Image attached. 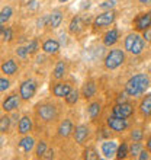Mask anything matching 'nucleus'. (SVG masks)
Wrapping results in <instances>:
<instances>
[{
  "mask_svg": "<svg viewBox=\"0 0 151 160\" xmlns=\"http://www.w3.org/2000/svg\"><path fill=\"white\" fill-rule=\"evenodd\" d=\"M16 54L19 55L21 58H25L29 52H28V50H26V47H17V48H16Z\"/></svg>",
  "mask_w": 151,
  "mask_h": 160,
  "instance_id": "nucleus-37",
  "label": "nucleus"
},
{
  "mask_svg": "<svg viewBox=\"0 0 151 160\" xmlns=\"http://www.w3.org/2000/svg\"><path fill=\"white\" fill-rule=\"evenodd\" d=\"M58 2H61V3H64V2H68V0H58Z\"/></svg>",
  "mask_w": 151,
  "mask_h": 160,
  "instance_id": "nucleus-48",
  "label": "nucleus"
},
{
  "mask_svg": "<svg viewBox=\"0 0 151 160\" xmlns=\"http://www.w3.org/2000/svg\"><path fill=\"white\" fill-rule=\"evenodd\" d=\"M100 6L102 8H113V6H115V2H113V0H108V2H103Z\"/></svg>",
  "mask_w": 151,
  "mask_h": 160,
  "instance_id": "nucleus-40",
  "label": "nucleus"
},
{
  "mask_svg": "<svg viewBox=\"0 0 151 160\" xmlns=\"http://www.w3.org/2000/svg\"><path fill=\"white\" fill-rule=\"evenodd\" d=\"M32 130V119L29 117H22L19 124H17V132L22 135H26Z\"/></svg>",
  "mask_w": 151,
  "mask_h": 160,
  "instance_id": "nucleus-12",
  "label": "nucleus"
},
{
  "mask_svg": "<svg viewBox=\"0 0 151 160\" xmlns=\"http://www.w3.org/2000/svg\"><path fill=\"white\" fill-rule=\"evenodd\" d=\"M87 112L90 118H96L97 115L100 114V103L99 102H93L92 105L87 108Z\"/></svg>",
  "mask_w": 151,
  "mask_h": 160,
  "instance_id": "nucleus-26",
  "label": "nucleus"
},
{
  "mask_svg": "<svg viewBox=\"0 0 151 160\" xmlns=\"http://www.w3.org/2000/svg\"><path fill=\"white\" fill-rule=\"evenodd\" d=\"M147 147H148V152L151 153V137L148 138V143H147Z\"/></svg>",
  "mask_w": 151,
  "mask_h": 160,
  "instance_id": "nucleus-45",
  "label": "nucleus"
},
{
  "mask_svg": "<svg viewBox=\"0 0 151 160\" xmlns=\"http://www.w3.org/2000/svg\"><path fill=\"white\" fill-rule=\"evenodd\" d=\"M141 150H143V146H141V143H139V141H135V143L131 144L129 154H131V156H138Z\"/></svg>",
  "mask_w": 151,
  "mask_h": 160,
  "instance_id": "nucleus-32",
  "label": "nucleus"
},
{
  "mask_svg": "<svg viewBox=\"0 0 151 160\" xmlns=\"http://www.w3.org/2000/svg\"><path fill=\"white\" fill-rule=\"evenodd\" d=\"M70 90H71V86L68 83H55L52 86V93L57 98H66Z\"/></svg>",
  "mask_w": 151,
  "mask_h": 160,
  "instance_id": "nucleus-10",
  "label": "nucleus"
},
{
  "mask_svg": "<svg viewBox=\"0 0 151 160\" xmlns=\"http://www.w3.org/2000/svg\"><path fill=\"white\" fill-rule=\"evenodd\" d=\"M17 72V64L15 60H7L2 64V73L7 74V76H12L15 73Z\"/></svg>",
  "mask_w": 151,
  "mask_h": 160,
  "instance_id": "nucleus-16",
  "label": "nucleus"
},
{
  "mask_svg": "<svg viewBox=\"0 0 151 160\" xmlns=\"http://www.w3.org/2000/svg\"><path fill=\"white\" fill-rule=\"evenodd\" d=\"M9 128H10V118H9L7 115L2 117L0 118V132H7Z\"/></svg>",
  "mask_w": 151,
  "mask_h": 160,
  "instance_id": "nucleus-28",
  "label": "nucleus"
},
{
  "mask_svg": "<svg viewBox=\"0 0 151 160\" xmlns=\"http://www.w3.org/2000/svg\"><path fill=\"white\" fill-rule=\"evenodd\" d=\"M87 135H89V128L86 125L76 127V130H74V140H76V143L83 144L84 141L87 140Z\"/></svg>",
  "mask_w": 151,
  "mask_h": 160,
  "instance_id": "nucleus-11",
  "label": "nucleus"
},
{
  "mask_svg": "<svg viewBox=\"0 0 151 160\" xmlns=\"http://www.w3.org/2000/svg\"><path fill=\"white\" fill-rule=\"evenodd\" d=\"M19 147L25 153H29L31 150L35 147V140L32 138V137H29V135H25V137L19 141Z\"/></svg>",
  "mask_w": 151,
  "mask_h": 160,
  "instance_id": "nucleus-19",
  "label": "nucleus"
},
{
  "mask_svg": "<svg viewBox=\"0 0 151 160\" xmlns=\"http://www.w3.org/2000/svg\"><path fill=\"white\" fill-rule=\"evenodd\" d=\"M26 50H28V52L29 54H35L38 50V41L37 39H32V41H29V44L26 45Z\"/></svg>",
  "mask_w": 151,
  "mask_h": 160,
  "instance_id": "nucleus-34",
  "label": "nucleus"
},
{
  "mask_svg": "<svg viewBox=\"0 0 151 160\" xmlns=\"http://www.w3.org/2000/svg\"><path fill=\"white\" fill-rule=\"evenodd\" d=\"M151 26V13H141L135 19V28L138 31H145Z\"/></svg>",
  "mask_w": 151,
  "mask_h": 160,
  "instance_id": "nucleus-9",
  "label": "nucleus"
},
{
  "mask_svg": "<svg viewBox=\"0 0 151 160\" xmlns=\"http://www.w3.org/2000/svg\"><path fill=\"white\" fill-rule=\"evenodd\" d=\"M42 50L45 51L46 54H55V52H58L60 50V44L58 41H55V39H46L44 44H42Z\"/></svg>",
  "mask_w": 151,
  "mask_h": 160,
  "instance_id": "nucleus-15",
  "label": "nucleus"
},
{
  "mask_svg": "<svg viewBox=\"0 0 151 160\" xmlns=\"http://www.w3.org/2000/svg\"><path fill=\"white\" fill-rule=\"evenodd\" d=\"M148 84H150V79L145 74H135L132 76L125 84V92L129 96H139L147 90Z\"/></svg>",
  "mask_w": 151,
  "mask_h": 160,
  "instance_id": "nucleus-1",
  "label": "nucleus"
},
{
  "mask_svg": "<svg viewBox=\"0 0 151 160\" xmlns=\"http://www.w3.org/2000/svg\"><path fill=\"white\" fill-rule=\"evenodd\" d=\"M139 111H141V114L144 117H150L151 115V93L144 96V99L139 103Z\"/></svg>",
  "mask_w": 151,
  "mask_h": 160,
  "instance_id": "nucleus-17",
  "label": "nucleus"
},
{
  "mask_svg": "<svg viewBox=\"0 0 151 160\" xmlns=\"http://www.w3.org/2000/svg\"><path fill=\"white\" fill-rule=\"evenodd\" d=\"M19 103H21V96H17V95L13 93V95H10V96H7L4 99L2 108H3L4 112H12V111H15L19 106Z\"/></svg>",
  "mask_w": 151,
  "mask_h": 160,
  "instance_id": "nucleus-7",
  "label": "nucleus"
},
{
  "mask_svg": "<svg viewBox=\"0 0 151 160\" xmlns=\"http://www.w3.org/2000/svg\"><path fill=\"white\" fill-rule=\"evenodd\" d=\"M137 35L138 34H129L125 38V50L126 51H131V48H132V45H134L135 39H137Z\"/></svg>",
  "mask_w": 151,
  "mask_h": 160,
  "instance_id": "nucleus-33",
  "label": "nucleus"
},
{
  "mask_svg": "<svg viewBox=\"0 0 151 160\" xmlns=\"http://www.w3.org/2000/svg\"><path fill=\"white\" fill-rule=\"evenodd\" d=\"M3 38H4V41H10L12 39V29L10 28L3 29Z\"/></svg>",
  "mask_w": 151,
  "mask_h": 160,
  "instance_id": "nucleus-38",
  "label": "nucleus"
},
{
  "mask_svg": "<svg viewBox=\"0 0 151 160\" xmlns=\"http://www.w3.org/2000/svg\"><path fill=\"white\" fill-rule=\"evenodd\" d=\"M73 124L70 119H63V121L60 122V125H58V135L60 137H68V135L73 132Z\"/></svg>",
  "mask_w": 151,
  "mask_h": 160,
  "instance_id": "nucleus-13",
  "label": "nucleus"
},
{
  "mask_svg": "<svg viewBox=\"0 0 151 160\" xmlns=\"http://www.w3.org/2000/svg\"><path fill=\"white\" fill-rule=\"evenodd\" d=\"M63 21V15L60 10H54V12L50 15V21H48V25L52 26V28H58L60 23Z\"/></svg>",
  "mask_w": 151,
  "mask_h": 160,
  "instance_id": "nucleus-20",
  "label": "nucleus"
},
{
  "mask_svg": "<svg viewBox=\"0 0 151 160\" xmlns=\"http://www.w3.org/2000/svg\"><path fill=\"white\" fill-rule=\"evenodd\" d=\"M3 34V28H2V25H0V35Z\"/></svg>",
  "mask_w": 151,
  "mask_h": 160,
  "instance_id": "nucleus-47",
  "label": "nucleus"
},
{
  "mask_svg": "<svg viewBox=\"0 0 151 160\" xmlns=\"http://www.w3.org/2000/svg\"><path fill=\"white\" fill-rule=\"evenodd\" d=\"M84 159H87V160H97V159H99V154H97V152L93 147H89V148H86V150H84Z\"/></svg>",
  "mask_w": 151,
  "mask_h": 160,
  "instance_id": "nucleus-30",
  "label": "nucleus"
},
{
  "mask_svg": "<svg viewBox=\"0 0 151 160\" xmlns=\"http://www.w3.org/2000/svg\"><path fill=\"white\" fill-rule=\"evenodd\" d=\"M9 86H10V82H9V79H6V77H0V92L7 90Z\"/></svg>",
  "mask_w": 151,
  "mask_h": 160,
  "instance_id": "nucleus-36",
  "label": "nucleus"
},
{
  "mask_svg": "<svg viewBox=\"0 0 151 160\" xmlns=\"http://www.w3.org/2000/svg\"><path fill=\"white\" fill-rule=\"evenodd\" d=\"M148 153L147 152H144V150H141V152H139V154H138V159L139 160H147L148 159Z\"/></svg>",
  "mask_w": 151,
  "mask_h": 160,
  "instance_id": "nucleus-41",
  "label": "nucleus"
},
{
  "mask_svg": "<svg viewBox=\"0 0 151 160\" xmlns=\"http://www.w3.org/2000/svg\"><path fill=\"white\" fill-rule=\"evenodd\" d=\"M35 92H37V82H35V80L26 79L22 82L21 88H19V96H21V99L29 101V99L34 98Z\"/></svg>",
  "mask_w": 151,
  "mask_h": 160,
  "instance_id": "nucleus-4",
  "label": "nucleus"
},
{
  "mask_svg": "<svg viewBox=\"0 0 151 160\" xmlns=\"http://www.w3.org/2000/svg\"><path fill=\"white\" fill-rule=\"evenodd\" d=\"M143 131L141 130H134V131H131V138L134 140V141H141L143 140Z\"/></svg>",
  "mask_w": 151,
  "mask_h": 160,
  "instance_id": "nucleus-35",
  "label": "nucleus"
},
{
  "mask_svg": "<svg viewBox=\"0 0 151 160\" xmlns=\"http://www.w3.org/2000/svg\"><path fill=\"white\" fill-rule=\"evenodd\" d=\"M143 38H145L147 41H151V31H150V28L144 31V37H143Z\"/></svg>",
  "mask_w": 151,
  "mask_h": 160,
  "instance_id": "nucleus-42",
  "label": "nucleus"
},
{
  "mask_svg": "<svg viewBox=\"0 0 151 160\" xmlns=\"http://www.w3.org/2000/svg\"><path fill=\"white\" fill-rule=\"evenodd\" d=\"M37 115L45 122L54 121L57 118V108L51 103H42L37 106Z\"/></svg>",
  "mask_w": 151,
  "mask_h": 160,
  "instance_id": "nucleus-3",
  "label": "nucleus"
},
{
  "mask_svg": "<svg viewBox=\"0 0 151 160\" xmlns=\"http://www.w3.org/2000/svg\"><path fill=\"white\" fill-rule=\"evenodd\" d=\"M42 157H45V159H52V157H54V152H52V150H50V152H45V154H44Z\"/></svg>",
  "mask_w": 151,
  "mask_h": 160,
  "instance_id": "nucleus-43",
  "label": "nucleus"
},
{
  "mask_svg": "<svg viewBox=\"0 0 151 160\" xmlns=\"http://www.w3.org/2000/svg\"><path fill=\"white\" fill-rule=\"evenodd\" d=\"M45 152H46V141H45V140H41V141L37 144L35 154H37L38 157H42L44 154H45Z\"/></svg>",
  "mask_w": 151,
  "mask_h": 160,
  "instance_id": "nucleus-29",
  "label": "nucleus"
},
{
  "mask_svg": "<svg viewBox=\"0 0 151 160\" xmlns=\"http://www.w3.org/2000/svg\"><path fill=\"white\" fill-rule=\"evenodd\" d=\"M38 2H39V0H31L29 3H28V8H29L31 10H35V9L39 6V3H38Z\"/></svg>",
  "mask_w": 151,
  "mask_h": 160,
  "instance_id": "nucleus-39",
  "label": "nucleus"
},
{
  "mask_svg": "<svg viewBox=\"0 0 151 160\" xmlns=\"http://www.w3.org/2000/svg\"><path fill=\"white\" fill-rule=\"evenodd\" d=\"M118 150V144L115 141H105L102 143V153L105 154V157H112L113 154H116Z\"/></svg>",
  "mask_w": 151,
  "mask_h": 160,
  "instance_id": "nucleus-14",
  "label": "nucleus"
},
{
  "mask_svg": "<svg viewBox=\"0 0 151 160\" xmlns=\"http://www.w3.org/2000/svg\"><path fill=\"white\" fill-rule=\"evenodd\" d=\"M77 101H79V92H77L76 89H71V90L68 92V95L66 96V102H67L68 105H74Z\"/></svg>",
  "mask_w": 151,
  "mask_h": 160,
  "instance_id": "nucleus-27",
  "label": "nucleus"
},
{
  "mask_svg": "<svg viewBox=\"0 0 151 160\" xmlns=\"http://www.w3.org/2000/svg\"><path fill=\"white\" fill-rule=\"evenodd\" d=\"M150 13H151V12H150Z\"/></svg>",
  "mask_w": 151,
  "mask_h": 160,
  "instance_id": "nucleus-49",
  "label": "nucleus"
},
{
  "mask_svg": "<svg viewBox=\"0 0 151 160\" xmlns=\"http://www.w3.org/2000/svg\"><path fill=\"white\" fill-rule=\"evenodd\" d=\"M139 3H143V4H147V3H150L151 0H138Z\"/></svg>",
  "mask_w": 151,
  "mask_h": 160,
  "instance_id": "nucleus-46",
  "label": "nucleus"
},
{
  "mask_svg": "<svg viewBox=\"0 0 151 160\" xmlns=\"http://www.w3.org/2000/svg\"><path fill=\"white\" fill-rule=\"evenodd\" d=\"M118 41V31L113 28V29L108 31L105 34V37H103V44H105L106 47H112L115 45Z\"/></svg>",
  "mask_w": 151,
  "mask_h": 160,
  "instance_id": "nucleus-18",
  "label": "nucleus"
},
{
  "mask_svg": "<svg viewBox=\"0 0 151 160\" xmlns=\"http://www.w3.org/2000/svg\"><path fill=\"white\" fill-rule=\"evenodd\" d=\"M106 124L109 127L112 131H116V132H121V131L126 130V127H128V122L125 121L124 118H119V117H109V118L106 119Z\"/></svg>",
  "mask_w": 151,
  "mask_h": 160,
  "instance_id": "nucleus-6",
  "label": "nucleus"
},
{
  "mask_svg": "<svg viewBox=\"0 0 151 160\" xmlns=\"http://www.w3.org/2000/svg\"><path fill=\"white\" fill-rule=\"evenodd\" d=\"M10 16H12V8L10 6H6V8L2 9V12H0V25H4L10 19Z\"/></svg>",
  "mask_w": 151,
  "mask_h": 160,
  "instance_id": "nucleus-25",
  "label": "nucleus"
},
{
  "mask_svg": "<svg viewBox=\"0 0 151 160\" xmlns=\"http://www.w3.org/2000/svg\"><path fill=\"white\" fill-rule=\"evenodd\" d=\"M125 102H126L125 95H119V96H118V103H125Z\"/></svg>",
  "mask_w": 151,
  "mask_h": 160,
  "instance_id": "nucleus-44",
  "label": "nucleus"
},
{
  "mask_svg": "<svg viewBox=\"0 0 151 160\" xmlns=\"http://www.w3.org/2000/svg\"><path fill=\"white\" fill-rule=\"evenodd\" d=\"M81 93H83V96L86 98V99L95 96V93H96V84L93 83V82H87V83L83 86V89H81Z\"/></svg>",
  "mask_w": 151,
  "mask_h": 160,
  "instance_id": "nucleus-21",
  "label": "nucleus"
},
{
  "mask_svg": "<svg viewBox=\"0 0 151 160\" xmlns=\"http://www.w3.org/2000/svg\"><path fill=\"white\" fill-rule=\"evenodd\" d=\"M124 61H125V54H124V51L122 50H110L105 58V66H106V68L113 70V68L119 67Z\"/></svg>",
  "mask_w": 151,
  "mask_h": 160,
  "instance_id": "nucleus-2",
  "label": "nucleus"
},
{
  "mask_svg": "<svg viewBox=\"0 0 151 160\" xmlns=\"http://www.w3.org/2000/svg\"><path fill=\"white\" fill-rule=\"evenodd\" d=\"M128 156V146L125 143H122L121 146H118V150H116V157L118 159H125Z\"/></svg>",
  "mask_w": 151,
  "mask_h": 160,
  "instance_id": "nucleus-31",
  "label": "nucleus"
},
{
  "mask_svg": "<svg viewBox=\"0 0 151 160\" xmlns=\"http://www.w3.org/2000/svg\"><path fill=\"white\" fill-rule=\"evenodd\" d=\"M64 74H66V63L64 61H58L55 64V68H54V77L57 80L63 79Z\"/></svg>",
  "mask_w": 151,
  "mask_h": 160,
  "instance_id": "nucleus-24",
  "label": "nucleus"
},
{
  "mask_svg": "<svg viewBox=\"0 0 151 160\" xmlns=\"http://www.w3.org/2000/svg\"><path fill=\"white\" fill-rule=\"evenodd\" d=\"M143 50H144V38H143V37H139V35H137V39H135L134 45H132V48H131L129 52H132V54H135V55H138V54H141V52H143Z\"/></svg>",
  "mask_w": 151,
  "mask_h": 160,
  "instance_id": "nucleus-23",
  "label": "nucleus"
},
{
  "mask_svg": "<svg viewBox=\"0 0 151 160\" xmlns=\"http://www.w3.org/2000/svg\"><path fill=\"white\" fill-rule=\"evenodd\" d=\"M134 114V108L131 103L125 102V103H118L115 108H113V115L115 117H119V118H129L131 115Z\"/></svg>",
  "mask_w": 151,
  "mask_h": 160,
  "instance_id": "nucleus-5",
  "label": "nucleus"
},
{
  "mask_svg": "<svg viewBox=\"0 0 151 160\" xmlns=\"http://www.w3.org/2000/svg\"><path fill=\"white\" fill-rule=\"evenodd\" d=\"M115 21V13L113 12H105V13H102V15H99V16L95 19V26L96 28H100V26H108V25H110L112 22Z\"/></svg>",
  "mask_w": 151,
  "mask_h": 160,
  "instance_id": "nucleus-8",
  "label": "nucleus"
},
{
  "mask_svg": "<svg viewBox=\"0 0 151 160\" xmlns=\"http://www.w3.org/2000/svg\"><path fill=\"white\" fill-rule=\"evenodd\" d=\"M81 28H83L81 18H80V16L73 18L71 22H70V25H68V29H70V32H73V34H77V32H80V31H81Z\"/></svg>",
  "mask_w": 151,
  "mask_h": 160,
  "instance_id": "nucleus-22",
  "label": "nucleus"
}]
</instances>
